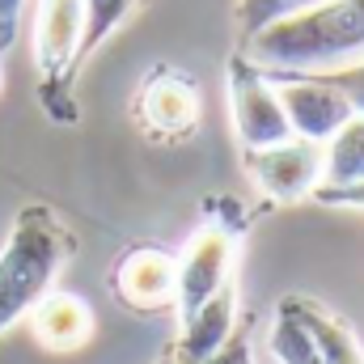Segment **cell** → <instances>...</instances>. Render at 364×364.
Masks as SVG:
<instances>
[{
  "mask_svg": "<svg viewBox=\"0 0 364 364\" xmlns=\"http://www.w3.org/2000/svg\"><path fill=\"white\" fill-rule=\"evenodd\" d=\"M284 305L301 318V326L314 335V343H318V352H322V364H364V348L360 339L352 335V326L339 318V314H331V309H322L318 301H305V296H284Z\"/></svg>",
  "mask_w": 364,
  "mask_h": 364,
  "instance_id": "12",
  "label": "cell"
},
{
  "mask_svg": "<svg viewBox=\"0 0 364 364\" xmlns=\"http://www.w3.org/2000/svg\"><path fill=\"white\" fill-rule=\"evenodd\" d=\"M267 81L275 85V97H279L296 140L326 144L348 119H356L348 97L335 90L322 73H267Z\"/></svg>",
  "mask_w": 364,
  "mask_h": 364,
  "instance_id": "5",
  "label": "cell"
},
{
  "mask_svg": "<svg viewBox=\"0 0 364 364\" xmlns=\"http://www.w3.org/2000/svg\"><path fill=\"white\" fill-rule=\"evenodd\" d=\"M233 331H237V292L229 284L212 301H203L191 318L178 322L174 356H182V360H208V356H216L233 339Z\"/></svg>",
  "mask_w": 364,
  "mask_h": 364,
  "instance_id": "11",
  "label": "cell"
},
{
  "mask_svg": "<svg viewBox=\"0 0 364 364\" xmlns=\"http://www.w3.org/2000/svg\"><path fill=\"white\" fill-rule=\"evenodd\" d=\"M364 178V119H348L322 144V186H352Z\"/></svg>",
  "mask_w": 364,
  "mask_h": 364,
  "instance_id": "13",
  "label": "cell"
},
{
  "mask_svg": "<svg viewBox=\"0 0 364 364\" xmlns=\"http://www.w3.org/2000/svg\"><path fill=\"white\" fill-rule=\"evenodd\" d=\"M246 170L259 182V191L279 203L309 199L322 186V144L292 136L272 149H246Z\"/></svg>",
  "mask_w": 364,
  "mask_h": 364,
  "instance_id": "6",
  "label": "cell"
},
{
  "mask_svg": "<svg viewBox=\"0 0 364 364\" xmlns=\"http://www.w3.org/2000/svg\"><path fill=\"white\" fill-rule=\"evenodd\" d=\"M30 326L34 339L47 352H77L93 339V309L77 292H47L34 309H30Z\"/></svg>",
  "mask_w": 364,
  "mask_h": 364,
  "instance_id": "10",
  "label": "cell"
},
{
  "mask_svg": "<svg viewBox=\"0 0 364 364\" xmlns=\"http://www.w3.org/2000/svg\"><path fill=\"white\" fill-rule=\"evenodd\" d=\"M335 90L348 97V106H352V114L364 119V60L360 64H348V68H335V73H322Z\"/></svg>",
  "mask_w": 364,
  "mask_h": 364,
  "instance_id": "17",
  "label": "cell"
},
{
  "mask_svg": "<svg viewBox=\"0 0 364 364\" xmlns=\"http://www.w3.org/2000/svg\"><path fill=\"white\" fill-rule=\"evenodd\" d=\"M309 4H318V0H237V43L246 47L259 30H267Z\"/></svg>",
  "mask_w": 364,
  "mask_h": 364,
  "instance_id": "16",
  "label": "cell"
},
{
  "mask_svg": "<svg viewBox=\"0 0 364 364\" xmlns=\"http://www.w3.org/2000/svg\"><path fill=\"white\" fill-rule=\"evenodd\" d=\"M263 73H335L364 60V0H318L267 30L246 47Z\"/></svg>",
  "mask_w": 364,
  "mask_h": 364,
  "instance_id": "1",
  "label": "cell"
},
{
  "mask_svg": "<svg viewBox=\"0 0 364 364\" xmlns=\"http://www.w3.org/2000/svg\"><path fill=\"white\" fill-rule=\"evenodd\" d=\"M110 288L127 309L157 314V309L174 305V296H178V259H170L166 250H153V246L127 250L110 275Z\"/></svg>",
  "mask_w": 364,
  "mask_h": 364,
  "instance_id": "8",
  "label": "cell"
},
{
  "mask_svg": "<svg viewBox=\"0 0 364 364\" xmlns=\"http://www.w3.org/2000/svg\"><path fill=\"white\" fill-rule=\"evenodd\" d=\"M229 272H233V237H229V229L203 225L186 242V250H182V259H178V296H174L178 322L191 318L203 301H212L220 288H229L233 284Z\"/></svg>",
  "mask_w": 364,
  "mask_h": 364,
  "instance_id": "7",
  "label": "cell"
},
{
  "mask_svg": "<svg viewBox=\"0 0 364 364\" xmlns=\"http://www.w3.org/2000/svg\"><path fill=\"white\" fill-rule=\"evenodd\" d=\"M81 34H85V0H38L34 17V64L43 77V102L51 119L73 123V77L81 68Z\"/></svg>",
  "mask_w": 364,
  "mask_h": 364,
  "instance_id": "3",
  "label": "cell"
},
{
  "mask_svg": "<svg viewBox=\"0 0 364 364\" xmlns=\"http://www.w3.org/2000/svg\"><path fill=\"white\" fill-rule=\"evenodd\" d=\"M267 348L279 364H322V352L314 343V335L301 326V318L279 301L275 309V322H272V335H267Z\"/></svg>",
  "mask_w": 364,
  "mask_h": 364,
  "instance_id": "14",
  "label": "cell"
},
{
  "mask_svg": "<svg viewBox=\"0 0 364 364\" xmlns=\"http://www.w3.org/2000/svg\"><path fill=\"white\" fill-rule=\"evenodd\" d=\"M229 114H233L237 140L246 149H272V144L292 140V127H288V114L275 97V85L242 51L229 60Z\"/></svg>",
  "mask_w": 364,
  "mask_h": 364,
  "instance_id": "4",
  "label": "cell"
},
{
  "mask_svg": "<svg viewBox=\"0 0 364 364\" xmlns=\"http://www.w3.org/2000/svg\"><path fill=\"white\" fill-rule=\"evenodd\" d=\"M161 364H255V352H250V335L237 326V331H233V339H229L216 356H208V360H182V356L170 352Z\"/></svg>",
  "mask_w": 364,
  "mask_h": 364,
  "instance_id": "18",
  "label": "cell"
},
{
  "mask_svg": "<svg viewBox=\"0 0 364 364\" xmlns=\"http://www.w3.org/2000/svg\"><path fill=\"white\" fill-rule=\"evenodd\" d=\"M136 0H85V34H81V64L132 17Z\"/></svg>",
  "mask_w": 364,
  "mask_h": 364,
  "instance_id": "15",
  "label": "cell"
},
{
  "mask_svg": "<svg viewBox=\"0 0 364 364\" xmlns=\"http://www.w3.org/2000/svg\"><path fill=\"white\" fill-rule=\"evenodd\" d=\"M73 255V233L43 203L17 212L9 242L0 250V335L30 318V309L51 292L55 275Z\"/></svg>",
  "mask_w": 364,
  "mask_h": 364,
  "instance_id": "2",
  "label": "cell"
},
{
  "mask_svg": "<svg viewBox=\"0 0 364 364\" xmlns=\"http://www.w3.org/2000/svg\"><path fill=\"white\" fill-rule=\"evenodd\" d=\"M136 110L153 136L178 140V136H191L199 127V90L182 73H153L140 90Z\"/></svg>",
  "mask_w": 364,
  "mask_h": 364,
  "instance_id": "9",
  "label": "cell"
},
{
  "mask_svg": "<svg viewBox=\"0 0 364 364\" xmlns=\"http://www.w3.org/2000/svg\"><path fill=\"white\" fill-rule=\"evenodd\" d=\"M21 4H26V0H0V55H4V51L13 47V38H17Z\"/></svg>",
  "mask_w": 364,
  "mask_h": 364,
  "instance_id": "20",
  "label": "cell"
},
{
  "mask_svg": "<svg viewBox=\"0 0 364 364\" xmlns=\"http://www.w3.org/2000/svg\"><path fill=\"white\" fill-rule=\"evenodd\" d=\"M309 199H318L326 208H364V178L352 186H318Z\"/></svg>",
  "mask_w": 364,
  "mask_h": 364,
  "instance_id": "19",
  "label": "cell"
}]
</instances>
